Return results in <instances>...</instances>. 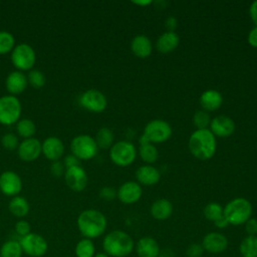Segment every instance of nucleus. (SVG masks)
<instances>
[{
	"instance_id": "obj_1",
	"label": "nucleus",
	"mask_w": 257,
	"mask_h": 257,
	"mask_svg": "<svg viewBox=\"0 0 257 257\" xmlns=\"http://www.w3.org/2000/svg\"><path fill=\"white\" fill-rule=\"evenodd\" d=\"M188 148L196 159L200 161L210 160L216 153V137L209 128L196 130L189 138Z\"/></svg>"
},
{
	"instance_id": "obj_2",
	"label": "nucleus",
	"mask_w": 257,
	"mask_h": 257,
	"mask_svg": "<svg viewBox=\"0 0 257 257\" xmlns=\"http://www.w3.org/2000/svg\"><path fill=\"white\" fill-rule=\"evenodd\" d=\"M77 228L81 235L87 239H95L101 236L107 225L105 216L95 209H87L82 211L76 220Z\"/></svg>"
},
{
	"instance_id": "obj_3",
	"label": "nucleus",
	"mask_w": 257,
	"mask_h": 257,
	"mask_svg": "<svg viewBox=\"0 0 257 257\" xmlns=\"http://www.w3.org/2000/svg\"><path fill=\"white\" fill-rule=\"evenodd\" d=\"M102 248L109 257H126L133 253L135 242L126 232L113 230L104 236Z\"/></svg>"
},
{
	"instance_id": "obj_4",
	"label": "nucleus",
	"mask_w": 257,
	"mask_h": 257,
	"mask_svg": "<svg viewBox=\"0 0 257 257\" xmlns=\"http://www.w3.org/2000/svg\"><path fill=\"white\" fill-rule=\"evenodd\" d=\"M252 204L249 200L242 197L231 200L223 207V216L229 225L233 226L244 225L252 217Z\"/></svg>"
},
{
	"instance_id": "obj_5",
	"label": "nucleus",
	"mask_w": 257,
	"mask_h": 257,
	"mask_svg": "<svg viewBox=\"0 0 257 257\" xmlns=\"http://www.w3.org/2000/svg\"><path fill=\"white\" fill-rule=\"evenodd\" d=\"M136 157V147L128 141L116 142L109 149L110 161L118 167L130 166L135 162Z\"/></svg>"
},
{
	"instance_id": "obj_6",
	"label": "nucleus",
	"mask_w": 257,
	"mask_h": 257,
	"mask_svg": "<svg viewBox=\"0 0 257 257\" xmlns=\"http://www.w3.org/2000/svg\"><path fill=\"white\" fill-rule=\"evenodd\" d=\"M72 155L77 159L87 161L94 158L97 154L98 147L94 138L89 135H78L74 137L70 143Z\"/></svg>"
},
{
	"instance_id": "obj_7",
	"label": "nucleus",
	"mask_w": 257,
	"mask_h": 257,
	"mask_svg": "<svg viewBox=\"0 0 257 257\" xmlns=\"http://www.w3.org/2000/svg\"><path fill=\"white\" fill-rule=\"evenodd\" d=\"M11 61L19 71H30L36 61L35 51L27 43L17 44L11 51Z\"/></svg>"
},
{
	"instance_id": "obj_8",
	"label": "nucleus",
	"mask_w": 257,
	"mask_h": 257,
	"mask_svg": "<svg viewBox=\"0 0 257 257\" xmlns=\"http://www.w3.org/2000/svg\"><path fill=\"white\" fill-rule=\"evenodd\" d=\"M21 103L15 95H3L0 97V123L11 125L19 120Z\"/></svg>"
},
{
	"instance_id": "obj_9",
	"label": "nucleus",
	"mask_w": 257,
	"mask_h": 257,
	"mask_svg": "<svg viewBox=\"0 0 257 257\" xmlns=\"http://www.w3.org/2000/svg\"><path fill=\"white\" fill-rule=\"evenodd\" d=\"M173 134L172 126L164 119H152L144 128V136L151 144H159L168 141Z\"/></svg>"
},
{
	"instance_id": "obj_10",
	"label": "nucleus",
	"mask_w": 257,
	"mask_h": 257,
	"mask_svg": "<svg viewBox=\"0 0 257 257\" xmlns=\"http://www.w3.org/2000/svg\"><path fill=\"white\" fill-rule=\"evenodd\" d=\"M19 243L23 253L30 257H41L48 250L47 241L37 233H29L21 237Z\"/></svg>"
},
{
	"instance_id": "obj_11",
	"label": "nucleus",
	"mask_w": 257,
	"mask_h": 257,
	"mask_svg": "<svg viewBox=\"0 0 257 257\" xmlns=\"http://www.w3.org/2000/svg\"><path fill=\"white\" fill-rule=\"evenodd\" d=\"M79 103L85 109L98 113L106 108L107 100L101 91L97 89H88L80 95Z\"/></svg>"
},
{
	"instance_id": "obj_12",
	"label": "nucleus",
	"mask_w": 257,
	"mask_h": 257,
	"mask_svg": "<svg viewBox=\"0 0 257 257\" xmlns=\"http://www.w3.org/2000/svg\"><path fill=\"white\" fill-rule=\"evenodd\" d=\"M64 180L69 189L74 192H81L87 186L88 177L81 166H75L65 170Z\"/></svg>"
},
{
	"instance_id": "obj_13",
	"label": "nucleus",
	"mask_w": 257,
	"mask_h": 257,
	"mask_svg": "<svg viewBox=\"0 0 257 257\" xmlns=\"http://www.w3.org/2000/svg\"><path fill=\"white\" fill-rule=\"evenodd\" d=\"M22 190V181L13 171H5L0 175V191L9 197L18 196Z\"/></svg>"
},
{
	"instance_id": "obj_14",
	"label": "nucleus",
	"mask_w": 257,
	"mask_h": 257,
	"mask_svg": "<svg viewBox=\"0 0 257 257\" xmlns=\"http://www.w3.org/2000/svg\"><path fill=\"white\" fill-rule=\"evenodd\" d=\"M117 192V198L122 204L131 205L139 202L142 198L143 190L138 182L127 181L120 185Z\"/></svg>"
},
{
	"instance_id": "obj_15",
	"label": "nucleus",
	"mask_w": 257,
	"mask_h": 257,
	"mask_svg": "<svg viewBox=\"0 0 257 257\" xmlns=\"http://www.w3.org/2000/svg\"><path fill=\"white\" fill-rule=\"evenodd\" d=\"M204 251L211 254H220L228 247L227 237L220 232H210L206 234L202 240Z\"/></svg>"
},
{
	"instance_id": "obj_16",
	"label": "nucleus",
	"mask_w": 257,
	"mask_h": 257,
	"mask_svg": "<svg viewBox=\"0 0 257 257\" xmlns=\"http://www.w3.org/2000/svg\"><path fill=\"white\" fill-rule=\"evenodd\" d=\"M17 152H18L19 158L22 161L33 162L42 153L41 143L35 138L25 139L19 144V146L17 148Z\"/></svg>"
},
{
	"instance_id": "obj_17",
	"label": "nucleus",
	"mask_w": 257,
	"mask_h": 257,
	"mask_svg": "<svg viewBox=\"0 0 257 257\" xmlns=\"http://www.w3.org/2000/svg\"><path fill=\"white\" fill-rule=\"evenodd\" d=\"M209 130L215 137L228 138L235 131V122L227 115H217L211 119Z\"/></svg>"
},
{
	"instance_id": "obj_18",
	"label": "nucleus",
	"mask_w": 257,
	"mask_h": 257,
	"mask_svg": "<svg viewBox=\"0 0 257 257\" xmlns=\"http://www.w3.org/2000/svg\"><path fill=\"white\" fill-rule=\"evenodd\" d=\"M41 151L49 161H58L64 153V145L57 137H48L41 143Z\"/></svg>"
},
{
	"instance_id": "obj_19",
	"label": "nucleus",
	"mask_w": 257,
	"mask_h": 257,
	"mask_svg": "<svg viewBox=\"0 0 257 257\" xmlns=\"http://www.w3.org/2000/svg\"><path fill=\"white\" fill-rule=\"evenodd\" d=\"M135 250L138 257H159L160 245L153 237L145 236L135 244Z\"/></svg>"
},
{
	"instance_id": "obj_20",
	"label": "nucleus",
	"mask_w": 257,
	"mask_h": 257,
	"mask_svg": "<svg viewBox=\"0 0 257 257\" xmlns=\"http://www.w3.org/2000/svg\"><path fill=\"white\" fill-rule=\"evenodd\" d=\"M27 84V76L19 70H14L10 72L5 80L6 89L11 93V95L23 92L26 89Z\"/></svg>"
},
{
	"instance_id": "obj_21",
	"label": "nucleus",
	"mask_w": 257,
	"mask_h": 257,
	"mask_svg": "<svg viewBox=\"0 0 257 257\" xmlns=\"http://www.w3.org/2000/svg\"><path fill=\"white\" fill-rule=\"evenodd\" d=\"M136 178L140 185L154 186L159 183L161 179L160 171L152 165H144L136 171Z\"/></svg>"
},
{
	"instance_id": "obj_22",
	"label": "nucleus",
	"mask_w": 257,
	"mask_h": 257,
	"mask_svg": "<svg viewBox=\"0 0 257 257\" xmlns=\"http://www.w3.org/2000/svg\"><path fill=\"white\" fill-rule=\"evenodd\" d=\"M200 103L205 111L217 110L223 103L222 93L216 89H207L200 96Z\"/></svg>"
},
{
	"instance_id": "obj_23",
	"label": "nucleus",
	"mask_w": 257,
	"mask_h": 257,
	"mask_svg": "<svg viewBox=\"0 0 257 257\" xmlns=\"http://www.w3.org/2000/svg\"><path fill=\"white\" fill-rule=\"evenodd\" d=\"M131 50L137 57L147 58L152 53L153 45L148 36L140 34L132 39Z\"/></svg>"
},
{
	"instance_id": "obj_24",
	"label": "nucleus",
	"mask_w": 257,
	"mask_h": 257,
	"mask_svg": "<svg viewBox=\"0 0 257 257\" xmlns=\"http://www.w3.org/2000/svg\"><path fill=\"white\" fill-rule=\"evenodd\" d=\"M180 43L179 35L174 31H166L162 33L157 42V49L162 53H169L175 50Z\"/></svg>"
},
{
	"instance_id": "obj_25",
	"label": "nucleus",
	"mask_w": 257,
	"mask_h": 257,
	"mask_svg": "<svg viewBox=\"0 0 257 257\" xmlns=\"http://www.w3.org/2000/svg\"><path fill=\"white\" fill-rule=\"evenodd\" d=\"M150 212L154 219L164 221L169 219L173 214V205L168 199H158L152 204Z\"/></svg>"
},
{
	"instance_id": "obj_26",
	"label": "nucleus",
	"mask_w": 257,
	"mask_h": 257,
	"mask_svg": "<svg viewBox=\"0 0 257 257\" xmlns=\"http://www.w3.org/2000/svg\"><path fill=\"white\" fill-rule=\"evenodd\" d=\"M8 209L13 216L17 218H22L28 214L29 204L25 198L20 196H15L9 202Z\"/></svg>"
},
{
	"instance_id": "obj_27",
	"label": "nucleus",
	"mask_w": 257,
	"mask_h": 257,
	"mask_svg": "<svg viewBox=\"0 0 257 257\" xmlns=\"http://www.w3.org/2000/svg\"><path fill=\"white\" fill-rule=\"evenodd\" d=\"M242 257H257V236L247 235L239 245Z\"/></svg>"
},
{
	"instance_id": "obj_28",
	"label": "nucleus",
	"mask_w": 257,
	"mask_h": 257,
	"mask_svg": "<svg viewBox=\"0 0 257 257\" xmlns=\"http://www.w3.org/2000/svg\"><path fill=\"white\" fill-rule=\"evenodd\" d=\"M95 143L97 145L98 148L100 149H110L111 146L113 145V140H114V136L113 133L110 128L103 126L100 127L96 135H95Z\"/></svg>"
},
{
	"instance_id": "obj_29",
	"label": "nucleus",
	"mask_w": 257,
	"mask_h": 257,
	"mask_svg": "<svg viewBox=\"0 0 257 257\" xmlns=\"http://www.w3.org/2000/svg\"><path fill=\"white\" fill-rule=\"evenodd\" d=\"M139 155L147 165H152L156 163L159 158V152L157 147L151 143L140 146Z\"/></svg>"
},
{
	"instance_id": "obj_30",
	"label": "nucleus",
	"mask_w": 257,
	"mask_h": 257,
	"mask_svg": "<svg viewBox=\"0 0 257 257\" xmlns=\"http://www.w3.org/2000/svg\"><path fill=\"white\" fill-rule=\"evenodd\" d=\"M22 248L20 243L15 240H8L0 248V257H21Z\"/></svg>"
},
{
	"instance_id": "obj_31",
	"label": "nucleus",
	"mask_w": 257,
	"mask_h": 257,
	"mask_svg": "<svg viewBox=\"0 0 257 257\" xmlns=\"http://www.w3.org/2000/svg\"><path fill=\"white\" fill-rule=\"evenodd\" d=\"M95 254V246L92 240L83 238L79 240L75 246L76 257H93Z\"/></svg>"
},
{
	"instance_id": "obj_32",
	"label": "nucleus",
	"mask_w": 257,
	"mask_h": 257,
	"mask_svg": "<svg viewBox=\"0 0 257 257\" xmlns=\"http://www.w3.org/2000/svg\"><path fill=\"white\" fill-rule=\"evenodd\" d=\"M16 131H17L18 136H20L21 138H23L25 140V139H30L34 136V134L36 132V126H35V123L31 119L22 118L17 121Z\"/></svg>"
},
{
	"instance_id": "obj_33",
	"label": "nucleus",
	"mask_w": 257,
	"mask_h": 257,
	"mask_svg": "<svg viewBox=\"0 0 257 257\" xmlns=\"http://www.w3.org/2000/svg\"><path fill=\"white\" fill-rule=\"evenodd\" d=\"M203 213L207 220L215 222L217 219L223 216V207L219 203L211 202L205 206Z\"/></svg>"
},
{
	"instance_id": "obj_34",
	"label": "nucleus",
	"mask_w": 257,
	"mask_h": 257,
	"mask_svg": "<svg viewBox=\"0 0 257 257\" xmlns=\"http://www.w3.org/2000/svg\"><path fill=\"white\" fill-rule=\"evenodd\" d=\"M15 47L14 36L8 31H0V54H6Z\"/></svg>"
},
{
	"instance_id": "obj_35",
	"label": "nucleus",
	"mask_w": 257,
	"mask_h": 257,
	"mask_svg": "<svg viewBox=\"0 0 257 257\" xmlns=\"http://www.w3.org/2000/svg\"><path fill=\"white\" fill-rule=\"evenodd\" d=\"M28 83L34 88H41L46 81L45 75L38 69H31L27 75Z\"/></svg>"
},
{
	"instance_id": "obj_36",
	"label": "nucleus",
	"mask_w": 257,
	"mask_h": 257,
	"mask_svg": "<svg viewBox=\"0 0 257 257\" xmlns=\"http://www.w3.org/2000/svg\"><path fill=\"white\" fill-rule=\"evenodd\" d=\"M210 122H211V118L207 111L201 109L195 112L193 116V123L197 127V130L208 128V126L210 125Z\"/></svg>"
},
{
	"instance_id": "obj_37",
	"label": "nucleus",
	"mask_w": 257,
	"mask_h": 257,
	"mask_svg": "<svg viewBox=\"0 0 257 257\" xmlns=\"http://www.w3.org/2000/svg\"><path fill=\"white\" fill-rule=\"evenodd\" d=\"M1 144H2L3 148L8 151H13L16 148H18V146H19L18 139H17L16 135L13 133L5 134L1 139Z\"/></svg>"
},
{
	"instance_id": "obj_38",
	"label": "nucleus",
	"mask_w": 257,
	"mask_h": 257,
	"mask_svg": "<svg viewBox=\"0 0 257 257\" xmlns=\"http://www.w3.org/2000/svg\"><path fill=\"white\" fill-rule=\"evenodd\" d=\"M99 198L104 201H112L117 197V192L111 187H102L99 190Z\"/></svg>"
},
{
	"instance_id": "obj_39",
	"label": "nucleus",
	"mask_w": 257,
	"mask_h": 257,
	"mask_svg": "<svg viewBox=\"0 0 257 257\" xmlns=\"http://www.w3.org/2000/svg\"><path fill=\"white\" fill-rule=\"evenodd\" d=\"M30 229H31L30 224L25 220H19L15 224V231L20 237H24V236L28 235L29 233H31Z\"/></svg>"
},
{
	"instance_id": "obj_40",
	"label": "nucleus",
	"mask_w": 257,
	"mask_h": 257,
	"mask_svg": "<svg viewBox=\"0 0 257 257\" xmlns=\"http://www.w3.org/2000/svg\"><path fill=\"white\" fill-rule=\"evenodd\" d=\"M204 249L202 244L192 243L186 250V255L188 257H201L203 255Z\"/></svg>"
},
{
	"instance_id": "obj_41",
	"label": "nucleus",
	"mask_w": 257,
	"mask_h": 257,
	"mask_svg": "<svg viewBox=\"0 0 257 257\" xmlns=\"http://www.w3.org/2000/svg\"><path fill=\"white\" fill-rule=\"evenodd\" d=\"M245 231L250 236H257V219L250 218L245 224Z\"/></svg>"
},
{
	"instance_id": "obj_42",
	"label": "nucleus",
	"mask_w": 257,
	"mask_h": 257,
	"mask_svg": "<svg viewBox=\"0 0 257 257\" xmlns=\"http://www.w3.org/2000/svg\"><path fill=\"white\" fill-rule=\"evenodd\" d=\"M50 172L51 174L56 177V178H59L61 177L62 175H64L65 171H64V164H62L61 162L59 161H56V162H53L51 167H50Z\"/></svg>"
},
{
	"instance_id": "obj_43",
	"label": "nucleus",
	"mask_w": 257,
	"mask_h": 257,
	"mask_svg": "<svg viewBox=\"0 0 257 257\" xmlns=\"http://www.w3.org/2000/svg\"><path fill=\"white\" fill-rule=\"evenodd\" d=\"M64 166L66 167V169L71 168V167H75V166H80V160L77 159L74 155H68L65 157L64 159Z\"/></svg>"
},
{
	"instance_id": "obj_44",
	"label": "nucleus",
	"mask_w": 257,
	"mask_h": 257,
	"mask_svg": "<svg viewBox=\"0 0 257 257\" xmlns=\"http://www.w3.org/2000/svg\"><path fill=\"white\" fill-rule=\"evenodd\" d=\"M248 43L254 47V48H257V26L253 27L249 33H248Z\"/></svg>"
},
{
	"instance_id": "obj_45",
	"label": "nucleus",
	"mask_w": 257,
	"mask_h": 257,
	"mask_svg": "<svg viewBox=\"0 0 257 257\" xmlns=\"http://www.w3.org/2000/svg\"><path fill=\"white\" fill-rule=\"evenodd\" d=\"M249 15L255 26H257V0L253 1L249 7Z\"/></svg>"
},
{
	"instance_id": "obj_46",
	"label": "nucleus",
	"mask_w": 257,
	"mask_h": 257,
	"mask_svg": "<svg viewBox=\"0 0 257 257\" xmlns=\"http://www.w3.org/2000/svg\"><path fill=\"white\" fill-rule=\"evenodd\" d=\"M165 25H166L168 31H174V32H175V29H176L177 26H178V21H177L176 17L170 16V17H168V18L166 19Z\"/></svg>"
},
{
	"instance_id": "obj_47",
	"label": "nucleus",
	"mask_w": 257,
	"mask_h": 257,
	"mask_svg": "<svg viewBox=\"0 0 257 257\" xmlns=\"http://www.w3.org/2000/svg\"><path fill=\"white\" fill-rule=\"evenodd\" d=\"M214 224H215V226H216L217 228H219V229H225V228H227V227L229 226V223H228V221L226 220V218H225L224 216H222V217H220L219 219H217V220L214 222Z\"/></svg>"
},
{
	"instance_id": "obj_48",
	"label": "nucleus",
	"mask_w": 257,
	"mask_h": 257,
	"mask_svg": "<svg viewBox=\"0 0 257 257\" xmlns=\"http://www.w3.org/2000/svg\"><path fill=\"white\" fill-rule=\"evenodd\" d=\"M159 257H175V253H174V251L172 249L166 248V249L160 251Z\"/></svg>"
},
{
	"instance_id": "obj_49",
	"label": "nucleus",
	"mask_w": 257,
	"mask_h": 257,
	"mask_svg": "<svg viewBox=\"0 0 257 257\" xmlns=\"http://www.w3.org/2000/svg\"><path fill=\"white\" fill-rule=\"evenodd\" d=\"M134 4H137L139 6H146V5H150L153 3V1L151 0H146V1H133Z\"/></svg>"
},
{
	"instance_id": "obj_50",
	"label": "nucleus",
	"mask_w": 257,
	"mask_h": 257,
	"mask_svg": "<svg viewBox=\"0 0 257 257\" xmlns=\"http://www.w3.org/2000/svg\"><path fill=\"white\" fill-rule=\"evenodd\" d=\"M93 257H109V256L104 252H98V253H95Z\"/></svg>"
}]
</instances>
